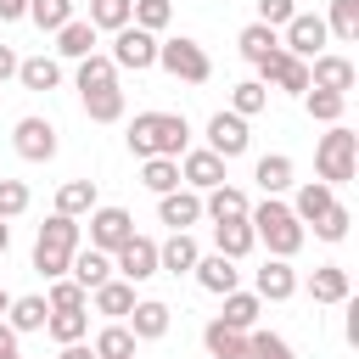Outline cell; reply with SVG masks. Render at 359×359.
<instances>
[{
    "instance_id": "6da1fadb",
    "label": "cell",
    "mask_w": 359,
    "mask_h": 359,
    "mask_svg": "<svg viewBox=\"0 0 359 359\" xmlns=\"http://www.w3.org/2000/svg\"><path fill=\"white\" fill-rule=\"evenodd\" d=\"M123 140L135 157H180L191 146V123H185V112H135Z\"/></svg>"
},
{
    "instance_id": "7a4b0ae2",
    "label": "cell",
    "mask_w": 359,
    "mask_h": 359,
    "mask_svg": "<svg viewBox=\"0 0 359 359\" xmlns=\"http://www.w3.org/2000/svg\"><path fill=\"white\" fill-rule=\"evenodd\" d=\"M247 224H252V236L269 247V258H297V247L309 241V224H297V213H292L280 196L252 202V208H247Z\"/></svg>"
},
{
    "instance_id": "3957f363",
    "label": "cell",
    "mask_w": 359,
    "mask_h": 359,
    "mask_svg": "<svg viewBox=\"0 0 359 359\" xmlns=\"http://www.w3.org/2000/svg\"><path fill=\"white\" fill-rule=\"evenodd\" d=\"M353 174H359V135L348 123H325V135L314 140V180L348 185Z\"/></svg>"
},
{
    "instance_id": "277c9868",
    "label": "cell",
    "mask_w": 359,
    "mask_h": 359,
    "mask_svg": "<svg viewBox=\"0 0 359 359\" xmlns=\"http://www.w3.org/2000/svg\"><path fill=\"white\" fill-rule=\"evenodd\" d=\"M73 252H79V219L50 213V219L39 224V236H34V275H45V280L67 275V258H73Z\"/></svg>"
},
{
    "instance_id": "5b68a950",
    "label": "cell",
    "mask_w": 359,
    "mask_h": 359,
    "mask_svg": "<svg viewBox=\"0 0 359 359\" xmlns=\"http://www.w3.org/2000/svg\"><path fill=\"white\" fill-rule=\"evenodd\" d=\"M157 67L168 73V79H180V84H208L213 79V62H208V50L196 45V39H157Z\"/></svg>"
},
{
    "instance_id": "8992f818",
    "label": "cell",
    "mask_w": 359,
    "mask_h": 359,
    "mask_svg": "<svg viewBox=\"0 0 359 359\" xmlns=\"http://www.w3.org/2000/svg\"><path fill=\"white\" fill-rule=\"evenodd\" d=\"M107 56H112L118 73H146V67H157V34L123 22V28L112 34V50H107Z\"/></svg>"
},
{
    "instance_id": "52a82bcc",
    "label": "cell",
    "mask_w": 359,
    "mask_h": 359,
    "mask_svg": "<svg viewBox=\"0 0 359 359\" xmlns=\"http://www.w3.org/2000/svg\"><path fill=\"white\" fill-rule=\"evenodd\" d=\"M56 123L50 118H39V112H28V118H17V129H11V151L22 157V163H50L56 157Z\"/></svg>"
},
{
    "instance_id": "ba28073f",
    "label": "cell",
    "mask_w": 359,
    "mask_h": 359,
    "mask_svg": "<svg viewBox=\"0 0 359 359\" xmlns=\"http://www.w3.org/2000/svg\"><path fill=\"white\" fill-rule=\"evenodd\" d=\"M325 39H331V34H325V17H320V11H292V17L280 22V50H292V56H303V62L320 56Z\"/></svg>"
},
{
    "instance_id": "9c48e42d",
    "label": "cell",
    "mask_w": 359,
    "mask_h": 359,
    "mask_svg": "<svg viewBox=\"0 0 359 359\" xmlns=\"http://www.w3.org/2000/svg\"><path fill=\"white\" fill-rule=\"evenodd\" d=\"M129 236H135V219H129V208H118V202H95V208H90V247H101V252H118Z\"/></svg>"
},
{
    "instance_id": "30bf717a",
    "label": "cell",
    "mask_w": 359,
    "mask_h": 359,
    "mask_svg": "<svg viewBox=\"0 0 359 359\" xmlns=\"http://www.w3.org/2000/svg\"><path fill=\"white\" fill-rule=\"evenodd\" d=\"M247 146H252V135H247V118H241V112L224 107V112L208 118V151H219V157L230 163V157H247Z\"/></svg>"
},
{
    "instance_id": "8fae6325",
    "label": "cell",
    "mask_w": 359,
    "mask_h": 359,
    "mask_svg": "<svg viewBox=\"0 0 359 359\" xmlns=\"http://www.w3.org/2000/svg\"><path fill=\"white\" fill-rule=\"evenodd\" d=\"M112 275H123V280H135V286H140V280H151V275H157V241L135 230V236L112 252Z\"/></svg>"
},
{
    "instance_id": "7c38bea8",
    "label": "cell",
    "mask_w": 359,
    "mask_h": 359,
    "mask_svg": "<svg viewBox=\"0 0 359 359\" xmlns=\"http://www.w3.org/2000/svg\"><path fill=\"white\" fill-rule=\"evenodd\" d=\"M258 84H275V90H286V95H303V90H309V62L292 56V50H275V56L258 62Z\"/></svg>"
},
{
    "instance_id": "4fadbf2b",
    "label": "cell",
    "mask_w": 359,
    "mask_h": 359,
    "mask_svg": "<svg viewBox=\"0 0 359 359\" xmlns=\"http://www.w3.org/2000/svg\"><path fill=\"white\" fill-rule=\"evenodd\" d=\"M180 185H191V191H213V185H224V157L219 151H208V146H185L180 151Z\"/></svg>"
},
{
    "instance_id": "5bb4252c",
    "label": "cell",
    "mask_w": 359,
    "mask_h": 359,
    "mask_svg": "<svg viewBox=\"0 0 359 359\" xmlns=\"http://www.w3.org/2000/svg\"><path fill=\"white\" fill-rule=\"evenodd\" d=\"M123 325L135 331V342H157V337H168V325H174V309H168L163 297H135V309L123 314Z\"/></svg>"
},
{
    "instance_id": "9a60e30c",
    "label": "cell",
    "mask_w": 359,
    "mask_h": 359,
    "mask_svg": "<svg viewBox=\"0 0 359 359\" xmlns=\"http://www.w3.org/2000/svg\"><path fill=\"white\" fill-rule=\"evenodd\" d=\"M353 62L348 56H337V50H320V56H309V90H337V95H348L353 90Z\"/></svg>"
},
{
    "instance_id": "2e32d148",
    "label": "cell",
    "mask_w": 359,
    "mask_h": 359,
    "mask_svg": "<svg viewBox=\"0 0 359 359\" xmlns=\"http://www.w3.org/2000/svg\"><path fill=\"white\" fill-rule=\"evenodd\" d=\"M157 219H163L168 230H191V224H202V191H191V185L163 191V196H157Z\"/></svg>"
},
{
    "instance_id": "e0dca14e",
    "label": "cell",
    "mask_w": 359,
    "mask_h": 359,
    "mask_svg": "<svg viewBox=\"0 0 359 359\" xmlns=\"http://www.w3.org/2000/svg\"><path fill=\"white\" fill-rule=\"evenodd\" d=\"M202 258L191 230H168V241H157V275H191Z\"/></svg>"
},
{
    "instance_id": "ac0fdd59",
    "label": "cell",
    "mask_w": 359,
    "mask_h": 359,
    "mask_svg": "<svg viewBox=\"0 0 359 359\" xmlns=\"http://www.w3.org/2000/svg\"><path fill=\"white\" fill-rule=\"evenodd\" d=\"M252 292H258L264 303H286V297H297V269H292V258H264V269L252 275Z\"/></svg>"
},
{
    "instance_id": "d6986e66",
    "label": "cell",
    "mask_w": 359,
    "mask_h": 359,
    "mask_svg": "<svg viewBox=\"0 0 359 359\" xmlns=\"http://www.w3.org/2000/svg\"><path fill=\"white\" fill-rule=\"evenodd\" d=\"M191 275H196V286H202V292H213V297H224V292H236V286H241V269H236V258H224V252H202Z\"/></svg>"
},
{
    "instance_id": "ffe728a7",
    "label": "cell",
    "mask_w": 359,
    "mask_h": 359,
    "mask_svg": "<svg viewBox=\"0 0 359 359\" xmlns=\"http://www.w3.org/2000/svg\"><path fill=\"white\" fill-rule=\"evenodd\" d=\"M17 337H34V331H45V320H50V303H45V292H22V297H11L6 303V314H0Z\"/></svg>"
},
{
    "instance_id": "44dd1931",
    "label": "cell",
    "mask_w": 359,
    "mask_h": 359,
    "mask_svg": "<svg viewBox=\"0 0 359 359\" xmlns=\"http://www.w3.org/2000/svg\"><path fill=\"white\" fill-rule=\"evenodd\" d=\"M292 174H297V163H292L286 151H264V157L252 163V180H258V191H264V196L292 191Z\"/></svg>"
},
{
    "instance_id": "7402d4cb",
    "label": "cell",
    "mask_w": 359,
    "mask_h": 359,
    "mask_svg": "<svg viewBox=\"0 0 359 359\" xmlns=\"http://www.w3.org/2000/svg\"><path fill=\"white\" fill-rule=\"evenodd\" d=\"M247 208H252V202H247V191H241V185H230V180H224V185H213V191H202V219H213V224H219V219H247Z\"/></svg>"
},
{
    "instance_id": "603a6c76",
    "label": "cell",
    "mask_w": 359,
    "mask_h": 359,
    "mask_svg": "<svg viewBox=\"0 0 359 359\" xmlns=\"http://www.w3.org/2000/svg\"><path fill=\"white\" fill-rule=\"evenodd\" d=\"M67 275H73L84 292H95L101 280H112V252H101V247H79V252L67 258Z\"/></svg>"
},
{
    "instance_id": "cb8c5ba5",
    "label": "cell",
    "mask_w": 359,
    "mask_h": 359,
    "mask_svg": "<svg viewBox=\"0 0 359 359\" xmlns=\"http://www.w3.org/2000/svg\"><path fill=\"white\" fill-rule=\"evenodd\" d=\"M331 202H337V185H325V180H303V185H297V196H292L286 208L297 213V224H314Z\"/></svg>"
},
{
    "instance_id": "d4e9b609",
    "label": "cell",
    "mask_w": 359,
    "mask_h": 359,
    "mask_svg": "<svg viewBox=\"0 0 359 359\" xmlns=\"http://www.w3.org/2000/svg\"><path fill=\"white\" fill-rule=\"evenodd\" d=\"M252 247H258V236H252V224H247V219H219V224H213V252H224V258H236V264H241Z\"/></svg>"
},
{
    "instance_id": "484cf974",
    "label": "cell",
    "mask_w": 359,
    "mask_h": 359,
    "mask_svg": "<svg viewBox=\"0 0 359 359\" xmlns=\"http://www.w3.org/2000/svg\"><path fill=\"white\" fill-rule=\"evenodd\" d=\"M90 303H95V314H107V320H123V314L135 309V280L112 275V280H101V286L90 292Z\"/></svg>"
},
{
    "instance_id": "4316f807",
    "label": "cell",
    "mask_w": 359,
    "mask_h": 359,
    "mask_svg": "<svg viewBox=\"0 0 359 359\" xmlns=\"http://www.w3.org/2000/svg\"><path fill=\"white\" fill-rule=\"evenodd\" d=\"M202 348H208V359H247V331H236L224 320H208L202 325Z\"/></svg>"
},
{
    "instance_id": "83f0119b",
    "label": "cell",
    "mask_w": 359,
    "mask_h": 359,
    "mask_svg": "<svg viewBox=\"0 0 359 359\" xmlns=\"http://www.w3.org/2000/svg\"><path fill=\"white\" fill-rule=\"evenodd\" d=\"M90 50H95L90 17H67V22L56 28V56H62V62H79V56H90Z\"/></svg>"
},
{
    "instance_id": "f1b7e54d",
    "label": "cell",
    "mask_w": 359,
    "mask_h": 359,
    "mask_svg": "<svg viewBox=\"0 0 359 359\" xmlns=\"http://www.w3.org/2000/svg\"><path fill=\"white\" fill-rule=\"evenodd\" d=\"M236 50H241V62H264V56H275L280 50V28H269V22H247L241 34H236Z\"/></svg>"
},
{
    "instance_id": "f546056e",
    "label": "cell",
    "mask_w": 359,
    "mask_h": 359,
    "mask_svg": "<svg viewBox=\"0 0 359 359\" xmlns=\"http://www.w3.org/2000/svg\"><path fill=\"white\" fill-rule=\"evenodd\" d=\"M17 84L34 90V95H45V90L62 84V62H56V56H22V62H17Z\"/></svg>"
},
{
    "instance_id": "4dcf8cb0",
    "label": "cell",
    "mask_w": 359,
    "mask_h": 359,
    "mask_svg": "<svg viewBox=\"0 0 359 359\" xmlns=\"http://www.w3.org/2000/svg\"><path fill=\"white\" fill-rule=\"evenodd\" d=\"M309 297H314V303H342V297H353L348 269H342V264H320V269L309 275Z\"/></svg>"
},
{
    "instance_id": "1f68e13d",
    "label": "cell",
    "mask_w": 359,
    "mask_h": 359,
    "mask_svg": "<svg viewBox=\"0 0 359 359\" xmlns=\"http://www.w3.org/2000/svg\"><path fill=\"white\" fill-rule=\"evenodd\" d=\"M258 314H264V297L236 286V292H224V309H219L213 320H224V325H236V331H252V325H258Z\"/></svg>"
},
{
    "instance_id": "d6a6232c",
    "label": "cell",
    "mask_w": 359,
    "mask_h": 359,
    "mask_svg": "<svg viewBox=\"0 0 359 359\" xmlns=\"http://www.w3.org/2000/svg\"><path fill=\"white\" fill-rule=\"evenodd\" d=\"M107 84H118V67H112V56H107V50H90V56H79L73 90L84 95V90H107Z\"/></svg>"
},
{
    "instance_id": "836d02e7",
    "label": "cell",
    "mask_w": 359,
    "mask_h": 359,
    "mask_svg": "<svg viewBox=\"0 0 359 359\" xmlns=\"http://www.w3.org/2000/svg\"><path fill=\"white\" fill-rule=\"evenodd\" d=\"M79 101H84V118H90V123H118V118L129 112V101H123L118 84H107V90H84Z\"/></svg>"
},
{
    "instance_id": "e575fe53",
    "label": "cell",
    "mask_w": 359,
    "mask_h": 359,
    "mask_svg": "<svg viewBox=\"0 0 359 359\" xmlns=\"http://www.w3.org/2000/svg\"><path fill=\"white\" fill-rule=\"evenodd\" d=\"M90 348H95V359H135V348H140V342H135V331H129L123 320H107V325L95 331V342H90Z\"/></svg>"
},
{
    "instance_id": "d590c367",
    "label": "cell",
    "mask_w": 359,
    "mask_h": 359,
    "mask_svg": "<svg viewBox=\"0 0 359 359\" xmlns=\"http://www.w3.org/2000/svg\"><path fill=\"white\" fill-rule=\"evenodd\" d=\"M45 331H50L56 348H62V342H84V337H90V314H84V309H50Z\"/></svg>"
},
{
    "instance_id": "8d00e7d4",
    "label": "cell",
    "mask_w": 359,
    "mask_h": 359,
    "mask_svg": "<svg viewBox=\"0 0 359 359\" xmlns=\"http://www.w3.org/2000/svg\"><path fill=\"white\" fill-rule=\"evenodd\" d=\"M140 185H146L151 196L174 191V185H180V157H140Z\"/></svg>"
},
{
    "instance_id": "74e56055",
    "label": "cell",
    "mask_w": 359,
    "mask_h": 359,
    "mask_svg": "<svg viewBox=\"0 0 359 359\" xmlns=\"http://www.w3.org/2000/svg\"><path fill=\"white\" fill-rule=\"evenodd\" d=\"M95 202H101V196H95V180H67V185L56 191V213H67V219H84Z\"/></svg>"
},
{
    "instance_id": "f35d334b",
    "label": "cell",
    "mask_w": 359,
    "mask_h": 359,
    "mask_svg": "<svg viewBox=\"0 0 359 359\" xmlns=\"http://www.w3.org/2000/svg\"><path fill=\"white\" fill-rule=\"evenodd\" d=\"M303 112H309L314 123H342L348 95H337V90H303Z\"/></svg>"
},
{
    "instance_id": "ab89813d",
    "label": "cell",
    "mask_w": 359,
    "mask_h": 359,
    "mask_svg": "<svg viewBox=\"0 0 359 359\" xmlns=\"http://www.w3.org/2000/svg\"><path fill=\"white\" fill-rule=\"evenodd\" d=\"M129 22L146 34H163L174 22V0H129Z\"/></svg>"
},
{
    "instance_id": "60d3db41",
    "label": "cell",
    "mask_w": 359,
    "mask_h": 359,
    "mask_svg": "<svg viewBox=\"0 0 359 359\" xmlns=\"http://www.w3.org/2000/svg\"><path fill=\"white\" fill-rule=\"evenodd\" d=\"M325 34L342 39V45H353V39H359V0H331V11H325Z\"/></svg>"
},
{
    "instance_id": "b9f144b4",
    "label": "cell",
    "mask_w": 359,
    "mask_h": 359,
    "mask_svg": "<svg viewBox=\"0 0 359 359\" xmlns=\"http://www.w3.org/2000/svg\"><path fill=\"white\" fill-rule=\"evenodd\" d=\"M73 6H79V0H28V22H34L39 34H56V28L73 17Z\"/></svg>"
},
{
    "instance_id": "7bdbcfd3",
    "label": "cell",
    "mask_w": 359,
    "mask_h": 359,
    "mask_svg": "<svg viewBox=\"0 0 359 359\" xmlns=\"http://www.w3.org/2000/svg\"><path fill=\"white\" fill-rule=\"evenodd\" d=\"M269 107V84H258V79H241L236 90H230V112H241V118H258Z\"/></svg>"
},
{
    "instance_id": "ee69618b",
    "label": "cell",
    "mask_w": 359,
    "mask_h": 359,
    "mask_svg": "<svg viewBox=\"0 0 359 359\" xmlns=\"http://www.w3.org/2000/svg\"><path fill=\"white\" fill-rule=\"evenodd\" d=\"M129 22V0H90V28L95 34H118Z\"/></svg>"
},
{
    "instance_id": "f6af8a7d",
    "label": "cell",
    "mask_w": 359,
    "mask_h": 359,
    "mask_svg": "<svg viewBox=\"0 0 359 359\" xmlns=\"http://www.w3.org/2000/svg\"><path fill=\"white\" fill-rule=\"evenodd\" d=\"M247 359H297V353H292V342H286V337H275V331H258V325H252V331H247Z\"/></svg>"
},
{
    "instance_id": "bcb514c9",
    "label": "cell",
    "mask_w": 359,
    "mask_h": 359,
    "mask_svg": "<svg viewBox=\"0 0 359 359\" xmlns=\"http://www.w3.org/2000/svg\"><path fill=\"white\" fill-rule=\"evenodd\" d=\"M45 303H50V309H90V292H84L73 275H56L50 292H45Z\"/></svg>"
},
{
    "instance_id": "7dc6e473",
    "label": "cell",
    "mask_w": 359,
    "mask_h": 359,
    "mask_svg": "<svg viewBox=\"0 0 359 359\" xmlns=\"http://www.w3.org/2000/svg\"><path fill=\"white\" fill-rule=\"evenodd\" d=\"M348 224H353V213H348L342 202H331V208L314 219V236H320V241H348Z\"/></svg>"
},
{
    "instance_id": "c3c4849f",
    "label": "cell",
    "mask_w": 359,
    "mask_h": 359,
    "mask_svg": "<svg viewBox=\"0 0 359 359\" xmlns=\"http://www.w3.org/2000/svg\"><path fill=\"white\" fill-rule=\"evenodd\" d=\"M28 202H34V191L22 180H0V219H22Z\"/></svg>"
},
{
    "instance_id": "681fc988",
    "label": "cell",
    "mask_w": 359,
    "mask_h": 359,
    "mask_svg": "<svg viewBox=\"0 0 359 359\" xmlns=\"http://www.w3.org/2000/svg\"><path fill=\"white\" fill-rule=\"evenodd\" d=\"M292 11H297V0H258V22H269V28H280Z\"/></svg>"
},
{
    "instance_id": "f907efd6",
    "label": "cell",
    "mask_w": 359,
    "mask_h": 359,
    "mask_svg": "<svg viewBox=\"0 0 359 359\" xmlns=\"http://www.w3.org/2000/svg\"><path fill=\"white\" fill-rule=\"evenodd\" d=\"M17 62H22V56H17L11 45H0V84H6V79H17Z\"/></svg>"
},
{
    "instance_id": "816d5d0a",
    "label": "cell",
    "mask_w": 359,
    "mask_h": 359,
    "mask_svg": "<svg viewBox=\"0 0 359 359\" xmlns=\"http://www.w3.org/2000/svg\"><path fill=\"white\" fill-rule=\"evenodd\" d=\"M28 17V0H0V22H22Z\"/></svg>"
},
{
    "instance_id": "f5cc1de1",
    "label": "cell",
    "mask_w": 359,
    "mask_h": 359,
    "mask_svg": "<svg viewBox=\"0 0 359 359\" xmlns=\"http://www.w3.org/2000/svg\"><path fill=\"white\" fill-rule=\"evenodd\" d=\"M0 359H22V353H17V331H11L6 320H0Z\"/></svg>"
},
{
    "instance_id": "db71d44e",
    "label": "cell",
    "mask_w": 359,
    "mask_h": 359,
    "mask_svg": "<svg viewBox=\"0 0 359 359\" xmlns=\"http://www.w3.org/2000/svg\"><path fill=\"white\" fill-rule=\"evenodd\" d=\"M56 359H95V348H90V342H62Z\"/></svg>"
},
{
    "instance_id": "11a10c76",
    "label": "cell",
    "mask_w": 359,
    "mask_h": 359,
    "mask_svg": "<svg viewBox=\"0 0 359 359\" xmlns=\"http://www.w3.org/2000/svg\"><path fill=\"white\" fill-rule=\"evenodd\" d=\"M6 247H11V224L0 219V258H6Z\"/></svg>"
},
{
    "instance_id": "9f6ffc18",
    "label": "cell",
    "mask_w": 359,
    "mask_h": 359,
    "mask_svg": "<svg viewBox=\"0 0 359 359\" xmlns=\"http://www.w3.org/2000/svg\"><path fill=\"white\" fill-rule=\"evenodd\" d=\"M6 303H11V292H6V286H0V314H6Z\"/></svg>"
}]
</instances>
